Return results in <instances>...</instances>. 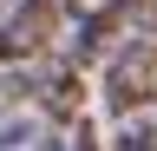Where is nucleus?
<instances>
[{
	"label": "nucleus",
	"mask_w": 157,
	"mask_h": 151,
	"mask_svg": "<svg viewBox=\"0 0 157 151\" xmlns=\"http://www.w3.org/2000/svg\"><path fill=\"white\" fill-rule=\"evenodd\" d=\"M66 151H105V145H98V131H92V125H78V131H72V145H66Z\"/></svg>",
	"instance_id": "4"
},
{
	"label": "nucleus",
	"mask_w": 157,
	"mask_h": 151,
	"mask_svg": "<svg viewBox=\"0 0 157 151\" xmlns=\"http://www.w3.org/2000/svg\"><path fill=\"white\" fill-rule=\"evenodd\" d=\"M111 151H157V125L124 118V125H118V138H111Z\"/></svg>",
	"instance_id": "3"
},
{
	"label": "nucleus",
	"mask_w": 157,
	"mask_h": 151,
	"mask_svg": "<svg viewBox=\"0 0 157 151\" xmlns=\"http://www.w3.org/2000/svg\"><path fill=\"white\" fill-rule=\"evenodd\" d=\"M151 99H157V40H118L105 59V112L131 118Z\"/></svg>",
	"instance_id": "1"
},
{
	"label": "nucleus",
	"mask_w": 157,
	"mask_h": 151,
	"mask_svg": "<svg viewBox=\"0 0 157 151\" xmlns=\"http://www.w3.org/2000/svg\"><path fill=\"white\" fill-rule=\"evenodd\" d=\"M52 33H59V0H26L7 26H0V59L7 66H33L52 53Z\"/></svg>",
	"instance_id": "2"
},
{
	"label": "nucleus",
	"mask_w": 157,
	"mask_h": 151,
	"mask_svg": "<svg viewBox=\"0 0 157 151\" xmlns=\"http://www.w3.org/2000/svg\"><path fill=\"white\" fill-rule=\"evenodd\" d=\"M20 7H26V0H0V26H7V20H13Z\"/></svg>",
	"instance_id": "5"
}]
</instances>
